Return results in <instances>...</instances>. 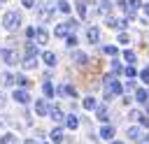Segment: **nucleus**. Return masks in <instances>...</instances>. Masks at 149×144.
I'll return each instance as SVG.
<instances>
[{
	"mask_svg": "<svg viewBox=\"0 0 149 144\" xmlns=\"http://www.w3.org/2000/svg\"><path fill=\"white\" fill-rule=\"evenodd\" d=\"M102 84H105V95H107V98H116V95H121V91H123V86L114 79V74H107V77L102 79Z\"/></svg>",
	"mask_w": 149,
	"mask_h": 144,
	"instance_id": "obj_1",
	"label": "nucleus"
},
{
	"mask_svg": "<svg viewBox=\"0 0 149 144\" xmlns=\"http://www.w3.org/2000/svg\"><path fill=\"white\" fill-rule=\"evenodd\" d=\"M2 26H5V30H16L21 26V14L19 12H5L2 14Z\"/></svg>",
	"mask_w": 149,
	"mask_h": 144,
	"instance_id": "obj_2",
	"label": "nucleus"
},
{
	"mask_svg": "<svg viewBox=\"0 0 149 144\" xmlns=\"http://www.w3.org/2000/svg\"><path fill=\"white\" fill-rule=\"evenodd\" d=\"M128 137H130L133 142H149V135L142 132L140 125H128Z\"/></svg>",
	"mask_w": 149,
	"mask_h": 144,
	"instance_id": "obj_3",
	"label": "nucleus"
},
{
	"mask_svg": "<svg viewBox=\"0 0 149 144\" xmlns=\"http://www.w3.org/2000/svg\"><path fill=\"white\" fill-rule=\"evenodd\" d=\"M0 60H2L5 65H16V63H19L16 53H14L9 46H2V49H0Z\"/></svg>",
	"mask_w": 149,
	"mask_h": 144,
	"instance_id": "obj_4",
	"label": "nucleus"
},
{
	"mask_svg": "<svg viewBox=\"0 0 149 144\" xmlns=\"http://www.w3.org/2000/svg\"><path fill=\"white\" fill-rule=\"evenodd\" d=\"M51 14H54V7H51V5H47V2H40V5H37V19H40V21H49Z\"/></svg>",
	"mask_w": 149,
	"mask_h": 144,
	"instance_id": "obj_5",
	"label": "nucleus"
},
{
	"mask_svg": "<svg viewBox=\"0 0 149 144\" xmlns=\"http://www.w3.org/2000/svg\"><path fill=\"white\" fill-rule=\"evenodd\" d=\"M12 100H14L16 105H28V102H30V93H28L26 88H16V91L12 93Z\"/></svg>",
	"mask_w": 149,
	"mask_h": 144,
	"instance_id": "obj_6",
	"label": "nucleus"
},
{
	"mask_svg": "<svg viewBox=\"0 0 149 144\" xmlns=\"http://www.w3.org/2000/svg\"><path fill=\"white\" fill-rule=\"evenodd\" d=\"M49 102H47V98H40V100H35V114L37 116H49Z\"/></svg>",
	"mask_w": 149,
	"mask_h": 144,
	"instance_id": "obj_7",
	"label": "nucleus"
},
{
	"mask_svg": "<svg viewBox=\"0 0 149 144\" xmlns=\"http://www.w3.org/2000/svg\"><path fill=\"white\" fill-rule=\"evenodd\" d=\"M105 23H107V28H114V30H123L126 28V19H116V16H107Z\"/></svg>",
	"mask_w": 149,
	"mask_h": 144,
	"instance_id": "obj_8",
	"label": "nucleus"
},
{
	"mask_svg": "<svg viewBox=\"0 0 149 144\" xmlns=\"http://www.w3.org/2000/svg\"><path fill=\"white\" fill-rule=\"evenodd\" d=\"M37 44H47L49 42V33H47V28H42V26H35V37H33Z\"/></svg>",
	"mask_w": 149,
	"mask_h": 144,
	"instance_id": "obj_9",
	"label": "nucleus"
},
{
	"mask_svg": "<svg viewBox=\"0 0 149 144\" xmlns=\"http://www.w3.org/2000/svg\"><path fill=\"white\" fill-rule=\"evenodd\" d=\"M86 39H88L91 44H98V42H100V28L88 26V28H86Z\"/></svg>",
	"mask_w": 149,
	"mask_h": 144,
	"instance_id": "obj_10",
	"label": "nucleus"
},
{
	"mask_svg": "<svg viewBox=\"0 0 149 144\" xmlns=\"http://www.w3.org/2000/svg\"><path fill=\"white\" fill-rule=\"evenodd\" d=\"M56 93L58 95H68V98H77V91L72 84H63V86H56Z\"/></svg>",
	"mask_w": 149,
	"mask_h": 144,
	"instance_id": "obj_11",
	"label": "nucleus"
},
{
	"mask_svg": "<svg viewBox=\"0 0 149 144\" xmlns=\"http://www.w3.org/2000/svg\"><path fill=\"white\" fill-rule=\"evenodd\" d=\"M72 63L79 65V67H84V65L88 63V53H86V51H74V53H72Z\"/></svg>",
	"mask_w": 149,
	"mask_h": 144,
	"instance_id": "obj_12",
	"label": "nucleus"
},
{
	"mask_svg": "<svg viewBox=\"0 0 149 144\" xmlns=\"http://www.w3.org/2000/svg\"><path fill=\"white\" fill-rule=\"evenodd\" d=\"M0 84H2V86H14V84H16V77H14V72L5 70V72L0 74Z\"/></svg>",
	"mask_w": 149,
	"mask_h": 144,
	"instance_id": "obj_13",
	"label": "nucleus"
},
{
	"mask_svg": "<svg viewBox=\"0 0 149 144\" xmlns=\"http://www.w3.org/2000/svg\"><path fill=\"white\" fill-rule=\"evenodd\" d=\"M123 7H126V14H128V16H133V14L142 7V2H140V0H126V2H123Z\"/></svg>",
	"mask_w": 149,
	"mask_h": 144,
	"instance_id": "obj_14",
	"label": "nucleus"
},
{
	"mask_svg": "<svg viewBox=\"0 0 149 144\" xmlns=\"http://www.w3.org/2000/svg\"><path fill=\"white\" fill-rule=\"evenodd\" d=\"M49 118H51L54 123H61V121H65V114H63V109L51 107V109H49Z\"/></svg>",
	"mask_w": 149,
	"mask_h": 144,
	"instance_id": "obj_15",
	"label": "nucleus"
},
{
	"mask_svg": "<svg viewBox=\"0 0 149 144\" xmlns=\"http://www.w3.org/2000/svg\"><path fill=\"white\" fill-rule=\"evenodd\" d=\"M93 111H95V118H98V121H102V123L109 121V109H107L105 105H102V107H95Z\"/></svg>",
	"mask_w": 149,
	"mask_h": 144,
	"instance_id": "obj_16",
	"label": "nucleus"
},
{
	"mask_svg": "<svg viewBox=\"0 0 149 144\" xmlns=\"http://www.w3.org/2000/svg\"><path fill=\"white\" fill-rule=\"evenodd\" d=\"M114 132H116V130H114V125H109V123H105V125L100 128V137H102V139H107V142H109V139H114Z\"/></svg>",
	"mask_w": 149,
	"mask_h": 144,
	"instance_id": "obj_17",
	"label": "nucleus"
},
{
	"mask_svg": "<svg viewBox=\"0 0 149 144\" xmlns=\"http://www.w3.org/2000/svg\"><path fill=\"white\" fill-rule=\"evenodd\" d=\"M54 35H56V37H68V35H70V26H68V23H58V26L54 28Z\"/></svg>",
	"mask_w": 149,
	"mask_h": 144,
	"instance_id": "obj_18",
	"label": "nucleus"
},
{
	"mask_svg": "<svg viewBox=\"0 0 149 144\" xmlns=\"http://www.w3.org/2000/svg\"><path fill=\"white\" fill-rule=\"evenodd\" d=\"M21 65H23V70H35L37 67V56H26L21 60Z\"/></svg>",
	"mask_w": 149,
	"mask_h": 144,
	"instance_id": "obj_19",
	"label": "nucleus"
},
{
	"mask_svg": "<svg viewBox=\"0 0 149 144\" xmlns=\"http://www.w3.org/2000/svg\"><path fill=\"white\" fill-rule=\"evenodd\" d=\"M42 60H44L49 67H54V65L58 63V58H56V53H54V51H44V53H42Z\"/></svg>",
	"mask_w": 149,
	"mask_h": 144,
	"instance_id": "obj_20",
	"label": "nucleus"
},
{
	"mask_svg": "<svg viewBox=\"0 0 149 144\" xmlns=\"http://www.w3.org/2000/svg\"><path fill=\"white\" fill-rule=\"evenodd\" d=\"M77 125H79V118H77L74 114H68V116H65V128H68V130H77Z\"/></svg>",
	"mask_w": 149,
	"mask_h": 144,
	"instance_id": "obj_21",
	"label": "nucleus"
},
{
	"mask_svg": "<svg viewBox=\"0 0 149 144\" xmlns=\"http://www.w3.org/2000/svg\"><path fill=\"white\" fill-rule=\"evenodd\" d=\"M74 9H77V14H79V19H86V14H88V9H86V2H84V0H77V2H74Z\"/></svg>",
	"mask_w": 149,
	"mask_h": 144,
	"instance_id": "obj_22",
	"label": "nucleus"
},
{
	"mask_svg": "<svg viewBox=\"0 0 149 144\" xmlns=\"http://www.w3.org/2000/svg\"><path fill=\"white\" fill-rule=\"evenodd\" d=\"M42 93H44V98H54V95H56L54 84H51V81H44V84H42Z\"/></svg>",
	"mask_w": 149,
	"mask_h": 144,
	"instance_id": "obj_23",
	"label": "nucleus"
},
{
	"mask_svg": "<svg viewBox=\"0 0 149 144\" xmlns=\"http://www.w3.org/2000/svg\"><path fill=\"white\" fill-rule=\"evenodd\" d=\"M81 105H84V109H86V111H93V109L98 107V100H95L93 95H88V98H84V102H81Z\"/></svg>",
	"mask_w": 149,
	"mask_h": 144,
	"instance_id": "obj_24",
	"label": "nucleus"
},
{
	"mask_svg": "<svg viewBox=\"0 0 149 144\" xmlns=\"http://www.w3.org/2000/svg\"><path fill=\"white\" fill-rule=\"evenodd\" d=\"M49 137H51V142H56V144H61V142H63V128H54Z\"/></svg>",
	"mask_w": 149,
	"mask_h": 144,
	"instance_id": "obj_25",
	"label": "nucleus"
},
{
	"mask_svg": "<svg viewBox=\"0 0 149 144\" xmlns=\"http://www.w3.org/2000/svg\"><path fill=\"white\" fill-rule=\"evenodd\" d=\"M56 5H58V12H61V14H70V9H72L68 0H58Z\"/></svg>",
	"mask_w": 149,
	"mask_h": 144,
	"instance_id": "obj_26",
	"label": "nucleus"
},
{
	"mask_svg": "<svg viewBox=\"0 0 149 144\" xmlns=\"http://www.w3.org/2000/svg\"><path fill=\"white\" fill-rule=\"evenodd\" d=\"M135 98H137V102H147L149 100V91L147 88H140V91H135Z\"/></svg>",
	"mask_w": 149,
	"mask_h": 144,
	"instance_id": "obj_27",
	"label": "nucleus"
},
{
	"mask_svg": "<svg viewBox=\"0 0 149 144\" xmlns=\"http://www.w3.org/2000/svg\"><path fill=\"white\" fill-rule=\"evenodd\" d=\"M0 144H19V139H16L12 132H7V135H2V137H0Z\"/></svg>",
	"mask_w": 149,
	"mask_h": 144,
	"instance_id": "obj_28",
	"label": "nucleus"
},
{
	"mask_svg": "<svg viewBox=\"0 0 149 144\" xmlns=\"http://www.w3.org/2000/svg\"><path fill=\"white\" fill-rule=\"evenodd\" d=\"M26 56H37V44L35 42H28L26 44Z\"/></svg>",
	"mask_w": 149,
	"mask_h": 144,
	"instance_id": "obj_29",
	"label": "nucleus"
},
{
	"mask_svg": "<svg viewBox=\"0 0 149 144\" xmlns=\"http://www.w3.org/2000/svg\"><path fill=\"white\" fill-rule=\"evenodd\" d=\"M102 51H105L107 56H112V58H116V53H119V49H116L114 44H107V46H102Z\"/></svg>",
	"mask_w": 149,
	"mask_h": 144,
	"instance_id": "obj_30",
	"label": "nucleus"
},
{
	"mask_svg": "<svg viewBox=\"0 0 149 144\" xmlns=\"http://www.w3.org/2000/svg\"><path fill=\"white\" fill-rule=\"evenodd\" d=\"M109 9H112V2L109 0H102L100 2V14H109Z\"/></svg>",
	"mask_w": 149,
	"mask_h": 144,
	"instance_id": "obj_31",
	"label": "nucleus"
},
{
	"mask_svg": "<svg viewBox=\"0 0 149 144\" xmlns=\"http://www.w3.org/2000/svg\"><path fill=\"white\" fill-rule=\"evenodd\" d=\"M123 58H126V63H128V65H133V63H135V53H133L130 49H126V51H123Z\"/></svg>",
	"mask_w": 149,
	"mask_h": 144,
	"instance_id": "obj_32",
	"label": "nucleus"
},
{
	"mask_svg": "<svg viewBox=\"0 0 149 144\" xmlns=\"http://www.w3.org/2000/svg\"><path fill=\"white\" fill-rule=\"evenodd\" d=\"M65 44H68L70 49H72V46H77V35H68V37H65Z\"/></svg>",
	"mask_w": 149,
	"mask_h": 144,
	"instance_id": "obj_33",
	"label": "nucleus"
},
{
	"mask_svg": "<svg viewBox=\"0 0 149 144\" xmlns=\"http://www.w3.org/2000/svg\"><path fill=\"white\" fill-rule=\"evenodd\" d=\"M137 118H140V125L149 128V114H137Z\"/></svg>",
	"mask_w": 149,
	"mask_h": 144,
	"instance_id": "obj_34",
	"label": "nucleus"
},
{
	"mask_svg": "<svg viewBox=\"0 0 149 144\" xmlns=\"http://www.w3.org/2000/svg\"><path fill=\"white\" fill-rule=\"evenodd\" d=\"M128 42H130L128 33H123V30H121V33H119V44H128Z\"/></svg>",
	"mask_w": 149,
	"mask_h": 144,
	"instance_id": "obj_35",
	"label": "nucleus"
},
{
	"mask_svg": "<svg viewBox=\"0 0 149 144\" xmlns=\"http://www.w3.org/2000/svg\"><path fill=\"white\" fill-rule=\"evenodd\" d=\"M123 72H126V77H128V79H133V77H135V74H137V70H135V67H133V65H128V67H126V70H123Z\"/></svg>",
	"mask_w": 149,
	"mask_h": 144,
	"instance_id": "obj_36",
	"label": "nucleus"
},
{
	"mask_svg": "<svg viewBox=\"0 0 149 144\" xmlns=\"http://www.w3.org/2000/svg\"><path fill=\"white\" fill-rule=\"evenodd\" d=\"M140 79H142V81H144V84H149V67H147V70H142V72H140Z\"/></svg>",
	"mask_w": 149,
	"mask_h": 144,
	"instance_id": "obj_37",
	"label": "nucleus"
},
{
	"mask_svg": "<svg viewBox=\"0 0 149 144\" xmlns=\"http://www.w3.org/2000/svg\"><path fill=\"white\" fill-rule=\"evenodd\" d=\"M112 72H114V74H119V72H121V65H119V60H112Z\"/></svg>",
	"mask_w": 149,
	"mask_h": 144,
	"instance_id": "obj_38",
	"label": "nucleus"
},
{
	"mask_svg": "<svg viewBox=\"0 0 149 144\" xmlns=\"http://www.w3.org/2000/svg\"><path fill=\"white\" fill-rule=\"evenodd\" d=\"M16 84H19V86H21V88H23V86H26V84H28V79H26V77H23V74H19V77H16Z\"/></svg>",
	"mask_w": 149,
	"mask_h": 144,
	"instance_id": "obj_39",
	"label": "nucleus"
},
{
	"mask_svg": "<svg viewBox=\"0 0 149 144\" xmlns=\"http://www.w3.org/2000/svg\"><path fill=\"white\" fill-rule=\"evenodd\" d=\"M21 5H23L26 9H33V7H35V0H21Z\"/></svg>",
	"mask_w": 149,
	"mask_h": 144,
	"instance_id": "obj_40",
	"label": "nucleus"
},
{
	"mask_svg": "<svg viewBox=\"0 0 149 144\" xmlns=\"http://www.w3.org/2000/svg\"><path fill=\"white\" fill-rule=\"evenodd\" d=\"M5 105H7V95H5V93H0V109H2Z\"/></svg>",
	"mask_w": 149,
	"mask_h": 144,
	"instance_id": "obj_41",
	"label": "nucleus"
},
{
	"mask_svg": "<svg viewBox=\"0 0 149 144\" xmlns=\"http://www.w3.org/2000/svg\"><path fill=\"white\" fill-rule=\"evenodd\" d=\"M142 12H144V14L149 16V5H142Z\"/></svg>",
	"mask_w": 149,
	"mask_h": 144,
	"instance_id": "obj_42",
	"label": "nucleus"
},
{
	"mask_svg": "<svg viewBox=\"0 0 149 144\" xmlns=\"http://www.w3.org/2000/svg\"><path fill=\"white\" fill-rule=\"evenodd\" d=\"M109 144H123L121 139H109Z\"/></svg>",
	"mask_w": 149,
	"mask_h": 144,
	"instance_id": "obj_43",
	"label": "nucleus"
},
{
	"mask_svg": "<svg viewBox=\"0 0 149 144\" xmlns=\"http://www.w3.org/2000/svg\"><path fill=\"white\" fill-rule=\"evenodd\" d=\"M23 144H37V142H35V139H26Z\"/></svg>",
	"mask_w": 149,
	"mask_h": 144,
	"instance_id": "obj_44",
	"label": "nucleus"
},
{
	"mask_svg": "<svg viewBox=\"0 0 149 144\" xmlns=\"http://www.w3.org/2000/svg\"><path fill=\"white\" fill-rule=\"evenodd\" d=\"M144 111H147V114H149V100H147V102H144Z\"/></svg>",
	"mask_w": 149,
	"mask_h": 144,
	"instance_id": "obj_45",
	"label": "nucleus"
},
{
	"mask_svg": "<svg viewBox=\"0 0 149 144\" xmlns=\"http://www.w3.org/2000/svg\"><path fill=\"white\" fill-rule=\"evenodd\" d=\"M0 2H7V0H0Z\"/></svg>",
	"mask_w": 149,
	"mask_h": 144,
	"instance_id": "obj_46",
	"label": "nucleus"
},
{
	"mask_svg": "<svg viewBox=\"0 0 149 144\" xmlns=\"http://www.w3.org/2000/svg\"><path fill=\"white\" fill-rule=\"evenodd\" d=\"M44 144H47V142H44Z\"/></svg>",
	"mask_w": 149,
	"mask_h": 144,
	"instance_id": "obj_47",
	"label": "nucleus"
}]
</instances>
